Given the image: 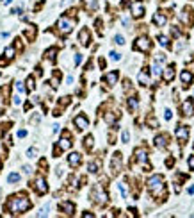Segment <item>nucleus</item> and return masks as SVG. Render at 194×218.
Wrapping results in <instances>:
<instances>
[{"label": "nucleus", "instance_id": "8", "mask_svg": "<svg viewBox=\"0 0 194 218\" xmlns=\"http://www.w3.org/2000/svg\"><path fill=\"white\" fill-rule=\"evenodd\" d=\"M175 136H176V140H178L180 143H185L187 138H189V127H187V125H180V127H176Z\"/></svg>", "mask_w": 194, "mask_h": 218}, {"label": "nucleus", "instance_id": "32", "mask_svg": "<svg viewBox=\"0 0 194 218\" xmlns=\"http://www.w3.org/2000/svg\"><path fill=\"white\" fill-rule=\"evenodd\" d=\"M116 118H118V115H114V113H107V115H105V122L111 123V125L116 122Z\"/></svg>", "mask_w": 194, "mask_h": 218}, {"label": "nucleus", "instance_id": "13", "mask_svg": "<svg viewBox=\"0 0 194 218\" xmlns=\"http://www.w3.org/2000/svg\"><path fill=\"white\" fill-rule=\"evenodd\" d=\"M182 115L184 116H193L194 115V104L191 98H187L184 104H182Z\"/></svg>", "mask_w": 194, "mask_h": 218}, {"label": "nucleus", "instance_id": "34", "mask_svg": "<svg viewBox=\"0 0 194 218\" xmlns=\"http://www.w3.org/2000/svg\"><path fill=\"white\" fill-rule=\"evenodd\" d=\"M84 147H86L87 150L93 149V136H86V138H84Z\"/></svg>", "mask_w": 194, "mask_h": 218}, {"label": "nucleus", "instance_id": "30", "mask_svg": "<svg viewBox=\"0 0 194 218\" xmlns=\"http://www.w3.org/2000/svg\"><path fill=\"white\" fill-rule=\"evenodd\" d=\"M137 106H139V102H137V98H135V97L128 98V109H130V111H135V109H137Z\"/></svg>", "mask_w": 194, "mask_h": 218}, {"label": "nucleus", "instance_id": "56", "mask_svg": "<svg viewBox=\"0 0 194 218\" xmlns=\"http://www.w3.org/2000/svg\"><path fill=\"white\" fill-rule=\"evenodd\" d=\"M12 13H16V14H21V7H16V9H14Z\"/></svg>", "mask_w": 194, "mask_h": 218}, {"label": "nucleus", "instance_id": "39", "mask_svg": "<svg viewBox=\"0 0 194 218\" xmlns=\"http://www.w3.org/2000/svg\"><path fill=\"white\" fill-rule=\"evenodd\" d=\"M48 209H50V206L46 204L45 208H41V209H39V213H37V217H46V215H48Z\"/></svg>", "mask_w": 194, "mask_h": 218}, {"label": "nucleus", "instance_id": "42", "mask_svg": "<svg viewBox=\"0 0 194 218\" xmlns=\"http://www.w3.org/2000/svg\"><path fill=\"white\" fill-rule=\"evenodd\" d=\"M36 152H37V150H36L34 147H32V149H29V150H27V157H30V159H32V157H36Z\"/></svg>", "mask_w": 194, "mask_h": 218}, {"label": "nucleus", "instance_id": "24", "mask_svg": "<svg viewBox=\"0 0 194 218\" xmlns=\"http://www.w3.org/2000/svg\"><path fill=\"white\" fill-rule=\"evenodd\" d=\"M9 91H11V86H9V84H5V86L0 88V97H2L4 102H7V98H9Z\"/></svg>", "mask_w": 194, "mask_h": 218}, {"label": "nucleus", "instance_id": "23", "mask_svg": "<svg viewBox=\"0 0 194 218\" xmlns=\"http://www.w3.org/2000/svg\"><path fill=\"white\" fill-rule=\"evenodd\" d=\"M137 79H139V84H141V86H148V82H150V73H148L146 70H143V72L139 73Z\"/></svg>", "mask_w": 194, "mask_h": 218}, {"label": "nucleus", "instance_id": "61", "mask_svg": "<svg viewBox=\"0 0 194 218\" xmlns=\"http://www.w3.org/2000/svg\"><path fill=\"white\" fill-rule=\"evenodd\" d=\"M0 168H2V163H0Z\"/></svg>", "mask_w": 194, "mask_h": 218}, {"label": "nucleus", "instance_id": "48", "mask_svg": "<svg viewBox=\"0 0 194 218\" xmlns=\"http://www.w3.org/2000/svg\"><path fill=\"white\" fill-rule=\"evenodd\" d=\"M12 104L14 106H20L21 104V97H12Z\"/></svg>", "mask_w": 194, "mask_h": 218}, {"label": "nucleus", "instance_id": "59", "mask_svg": "<svg viewBox=\"0 0 194 218\" xmlns=\"http://www.w3.org/2000/svg\"><path fill=\"white\" fill-rule=\"evenodd\" d=\"M82 217H84V218H89V217H93V213H87V211H86V213H84Z\"/></svg>", "mask_w": 194, "mask_h": 218}, {"label": "nucleus", "instance_id": "18", "mask_svg": "<svg viewBox=\"0 0 194 218\" xmlns=\"http://www.w3.org/2000/svg\"><path fill=\"white\" fill-rule=\"evenodd\" d=\"M166 21H168V16L164 14V13H155L153 14V23L157 25V27H162V25H166Z\"/></svg>", "mask_w": 194, "mask_h": 218}, {"label": "nucleus", "instance_id": "51", "mask_svg": "<svg viewBox=\"0 0 194 218\" xmlns=\"http://www.w3.org/2000/svg\"><path fill=\"white\" fill-rule=\"evenodd\" d=\"M80 63H82V55L77 54V55H75V64H80Z\"/></svg>", "mask_w": 194, "mask_h": 218}, {"label": "nucleus", "instance_id": "41", "mask_svg": "<svg viewBox=\"0 0 194 218\" xmlns=\"http://www.w3.org/2000/svg\"><path fill=\"white\" fill-rule=\"evenodd\" d=\"M114 41H116L118 45H123V43H125V38H123L121 34H116V36H114Z\"/></svg>", "mask_w": 194, "mask_h": 218}, {"label": "nucleus", "instance_id": "40", "mask_svg": "<svg viewBox=\"0 0 194 218\" xmlns=\"http://www.w3.org/2000/svg\"><path fill=\"white\" fill-rule=\"evenodd\" d=\"M119 191H121V197H123V199H127V197H128V193H127V186H125L123 183L119 184Z\"/></svg>", "mask_w": 194, "mask_h": 218}, {"label": "nucleus", "instance_id": "37", "mask_svg": "<svg viewBox=\"0 0 194 218\" xmlns=\"http://www.w3.org/2000/svg\"><path fill=\"white\" fill-rule=\"evenodd\" d=\"M34 88H36V84H34V77H29V79H27V89L32 91Z\"/></svg>", "mask_w": 194, "mask_h": 218}, {"label": "nucleus", "instance_id": "2", "mask_svg": "<svg viewBox=\"0 0 194 218\" xmlns=\"http://www.w3.org/2000/svg\"><path fill=\"white\" fill-rule=\"evenodd\" d=\"M146 186H148V191H150L153 197H162V195H164L166 186H164V179H162V175H152V177L148 179Z\"/></svg>", "mask_w": 194, "mask_h": 218}, {"label": "nucleus", "instance_id": "6", "mask_svg": "<svg viewBox=\"0 0 194 218\" xmlns=\"http://www.w3.org/2000/svg\"><path fill=\"white\" fill-rule=\"evenodd\" d=\"M150 47H152V41H150L146 36L137 38V39H135V43H134V48H135V50H139V52H148V50H150Z\"/></svg>", "mask_w": 194, "mask_h": 218}, {"label": "nucleus", "instance_id": "14", "mask_svg": "<svg viewBox=\"0 0 194 218\" xmlns=\"http://www.w3.org/2000/svg\"><path fill=\"white\" fill-rule=\"evenodd\" d=\"M78 41H80V45L87 47V45L91 43V32H89L87 29H82V30L78 32Z\"/></svg>", "mask_w": 194, "mask_h": 218}, {"label": "nucleus", "instance_id": "49", "mask_svg": "<svg viewBox=\"0 0 194 218\" xmlns=\"http://www.w3.org/2000/svg\"><path fill=\"white\" fill-rule=\"evenodd\" d=\"M171 116H173V115H171V111H169V109H166V111H164V118H166V120H171Z\"/></svg>", "mask_w": 194, "mask_h": 218}, {"label": "nucleus", "instance_id": "28", "mask_svg": "<svg viewBox=\"0 0 194 218\" xmlns=\"http://www.w3.org/2000/svg\"><path fill=\"white\" fill-rule=\"evenodd\" d=\"M98 168H100V161H91V163L87 165V170H89L91 174H96Z\"/></svg>", "mask_w": 194, "mask_h": 218}, {"label": "nucleus", "instance_id": "38", "mask_svg": "<svg viewBox=\"0 0 194 218\" xmlns=\"http://www.w3.org/2000/svg\"><path fill=\"white\" fill-rule=\"evenodd\" d=\"M128 140H130V132H128V131H123V132H121V141H123V143H128Z\"/></svg>", "mask_w": 194, "mask_h": 218}, {"label": "nucleus", "instance_id": "10", "mask_svg": "<svg viewBox=\"0 0 194 218\" xmlns=\"http://www.w3.org/2000/svg\"><path fill=\"white\" fill-rule=\"evenodd\" d=\"M61 150H68V149H71V138H70V132L68 131H64L62 132V138L59 140V145H57Z\"/></svg>", "mask_w": 194, "mask_h": 218}, {"label": "nucleus", "instance_id": "47", "mask_svg": "<svg viewBox=\"0 0 194 218\" xmlns=\"http://www.w3.org/2000/svg\"><path fill=\"white\" fill-rule=\"evenodd\" d=\"M171 34H173L175 38H178V36H180V30H178L176 27H171Z\"/></svg>", "mask_w": 194, "mask_h": 218}, {"label": "nucleus", "instance_id": "3", "mask_svg": "<svg viewBox=\"0 0 194 218\" xmlns=\"http://www.w3.org/2000/svg\"><path fill=\"white\" fill-rule=\"evenodd\" d=\"M73 25H75V20L70 18V16H61L59 21H57V29H59V32H61L62 36L70 34V32L73 30Z\"/></svg>", "mask_w": 194, "mask_h": 218}, {"label": "nucleus", "instance_id": "21", "mask_svg": "<svg viewBox=\"0 0 194 218\" xmlns=\"http://www.w3.org/2000/svg\"><path fill=\"white\" fill-rule=\"evenodd\" d=\"M180 79H182V84H184V86H189V84L193 82V73L187 72V70H184V72L180 73Z\"/></svg>", "mask_w": 194, "mask_h": 218}, {"label": "nucleus", "instance_id": "27", "mask_svg": "<svg viewBox=\"0 0 194 218\" xmlns=\"http://www.w3.org/2000/svg\"><path fill=\"white\" fill-rule=\"evenodd\" d=\"M55 54H57V47H50V48L45 52V57H46L48 61H53V59H55Z\"/></svg>", "mask_w": 194, "mask_h": 218}, {"label": "nucleus", "instance_id": "15", "mask_svg": "<svg viewBox=\"0 0 194 218\" xmlns=\"http://www.w3.org/2000/svg\"><path fill=\"white\" fill-rule=\"evenodd\" d=\"M118 77H119V73H118V70H114V72L105 73V75H103V81H105L109 86H114V84L118 82Z\"/></svg>", "mask_w": 194, "mask_h": 218}, {"label": "nucleus", "instance_id": "57", "mask_svg": "<svg viewBox=\"0 0 194 218\" xmlns=\"http://www.w3.org/2000/svg\"><path fill=\"white\" fill-rule=\"evenodd\" d=\"M52 127H53V129H52L53 132H59V125H57V123H55V125H52Z\"/></svg>", "mask_w": 194, "mask_h": 218}, {"label": "nucleus", "instance_id": "11", "mask_svg": "<svg viewBox=\"0 0 194 218\" xmlns=\"http://www.w3.org/2000/svg\"><path fill=\"white\" fill-rule=\"evenodd\" d=\"M144 14V4L143 2H134L132 4V16L134 18H141Z\"/></svg>", "mask_w": 194, "mask_h": 218}, {"label": "nucleus", "instance_id": "26", "mask_svg": "<svg viewBox=\"0 0 194 218\" xmlns=\"http://www.w3.org/2000/svg\"><path fill=\"white\" fill-rule=\"evenodd\" d=\"M4 55H5V59H4V61H5V63H9V61L14 57V47H7V48L4 50Z\"/></svg>", "mask_w": 194, "mask_h": 218}, {"label": "nucleus", "instance_id": "54", "mask_svg": "<svg viewBox=\"0 0 194 218\" xmlns=\"http://www.w3.org/2000/svg\"><path fill=\"white\" fill-rule=\"evenodd\" d=\"M96 29H98V32H102V21L100 20H96Z\"/></svg>", "mask_w": 194, "mask_h": 218}, {"label": "nucleus", "instance_id": "9", "mask_svg": "<svg viewBox=\"0 0 194 218\" xmlns=\"http://www.w3.org/2000/svg\"><path fill=\"white\" fill-rule=\"evenodd\" d=\"M34 190H36L39 195H45V193L48 191V184H46V181H45L43 177H37V179L34 181Z\"/></svg>", "mask_w": 194, "mask_h": 218}, {"label": "nucleus", "instance_id": "58", "mask_svg": "<svg viewBox=\"0 0 194 218\" xmlns=\"http://www.w3.org/2000/svg\"><path fill=\"white\" fill-rule=\"evenodd\" d=\"M23 172L25 174H30V166H23Z\"/></svg>", "mask_w": 194, "mask_h": 218}, {"label": "nucleus", "instance_id": "20", "mask_svg": "<svg viewBox=\"0 0 194 218\" xmlns=\"http://www.w3.org/2000/svg\"><path fill=\"white\" fill-rule=\"evenodd\" d=\"M155 147L157 149H166L168 147V136L166 134H159L155 138Z\"/></svg>", "mask_w": 194, "mask_h": 218}, {"label": "nucleus", "instance_id": "16", "mask_svg": "<svg viewBox=\"0 0 194 218\" xmlns=\"http://www.w3.org/2000/svg\"><path fill=\"white\" fill-rule=\"evenodd\" d=\"M80 163H82V156H80L78 152H73V154H70V156H68V165H70V166L77 168Z\"/></svg>", "mask_w": 194, "mask_h": 218}, {"label": "nucleus", "instance_id": "50", "mask_svg": "<svg viewBox=\"0 0 194 218\" xmlns=\"http://www.w3.org/2000/svg\"><path fill=\"white\" fill-rule=\"evenodd\" d=\"M25 136H27V131L25 129H20L18 131V138H25Z\"/></svg>", "mask_w": 194, "mask_h": 218}, {"label": "nucleus", "instance_id": "7", "mask_svg": "<svg viewBox=\"0 0 194 218\" xmlns=\"http://www.w3.org/2000/svg\"><path fill=\"white\" fill-rule=\"evenodd\" d=\"M73 123H75V127H77L78 131H84V129L89 127V120H87L86 115H77V116L73 118Z\"/></svg>", "mask_w": 194, "mask_h": 218}, {"label": "nucleus", "instance_id": "4", "mask_svg": "<svg viewBox=\"0 0 194 218\" xmlns=\"http://www.w3.org/2000/svg\"><path fill=\"white\" fill-rule=\"evenodd\" d=\"M91 199H93L96 204L103 206V204L107 202V193L103 191V188H102L100 184H96V186L93 188V191H91Z\"/></svg>", "mask_w": 194, "mask_h": 218}, {"label": "nucleus", "instance_id": "12", "mask_svg": "<svg viewBox=\"0 0 194 218\" xmlns=\"http://www.w3.org/2000/svg\"><path fill=\"white\" fill-rule=\"evenodd\" d=\"M59 209H61L64 215H73V213H75V204L70 202V200H64V202L59 204Z\"/></svg>", "mask_w": 194, "mask_h": 218}, {"label": "nucleus", "instance_id": "5", "mask_svg": "<svg viewBox=\"0 0 194 218\" xmlns=\"http://www.w3.org/2000/svg\"><path fill=\"white\" fill-rule=\"evenodd\" d=\"M134 156H135V161L141 163V165L144 166V170L148 172V170H150V165H146V161H148V152H146V149H143V147L135 149V150H134Z\"/></svg>", "mask_w": 194, "mask_h": 218}, {"label": "nucleus", "instance_id": "29", "mask_svg": "<svg viewBox=\"0 0 194 218\" xmlns=\"http://www.w3.org/2000/svg\"><path fill=\"white\" fill-rule=\"evenodd\" d=\"M7 183H9V184H16V183H20V174H16V172L9 174V177H7Z\"/></svg>", "mask_w": 194, "mask_h": 218}, {"label": "nucleus", "instance_id": "33", "mask_svg": "<svg viewBox=\"0 0 194 218\" xmlns=\"http://www.w3.org/2000/svg\"><path fill=\"white\" fill-rule=\"evenodd\" d=\"M146 123L150 125V129H157L159 127V122L153 118V116H150V118H146Z\"/></svg>", "mask_w": 194, "mask_h": 218}, {"label": "nucleus", "instance_id": "44", "mask_svg": "<svg viewBox=\"0 0 194 218\" xmlns=\"http://www.w3.org/2000/svg\"><path fill=\"white\" fill-rule=\"evenodd\" d=\"M70 102H71V97H62L61 98V106H68Z\"/></svg>", "mask_w": 194, "mask_h": 218}, {"label": "nucleus", "instance_id": "1", "mask_svg": "<svg viewBox=\"0 0 194 218\" xmlns=\"http://www.w3.org/2000/svg\"><path fill=\"white\" fill-rule=\"evenodd\" d=\"M5 208H7L12 215H21V213H25V211L30 209V200H29L25 195H14V197H11V199L7 200Z\"/></svg>", "mask_w": 194, "mask_h": 218}, {"label": "nucleus", "instance_id": "43", "mask_svg": "<svg viewBox=\"0 0 194 218\" xmlns=\"http://www.w3.org/2000/svg\"><path fill=\"white\" fill-rule=\"evenodd\" d=\"M111 59H112V61H119V59H121V54H118V52H111Z\"/></svg>", "mask_w": 194, "mask_h": 218}, {"label": "nucleus", "instance_id": "52", "mask_svg": "<svg viewBox=\"0 0 194 218\" xmlns=\"http://www.w3.org/2000/svg\"><path fill=\"white\" fill-rule=\"evenodd\" d=\"M157 61H159V63L166 61V55H164V54H159V55H157Z\"/></svg>", "mask_w": 194, "mask_h": 218}, {"label": "nucleus", "instance_id": "25", "mask_svg": "<svg viewBox=\"0 0 194 218\" xmlns=\"http://www.w3.org/2000/svg\"><path fill=\"white\" fill-rule=\"evenodd\" d=\"M36 32H37V30H36V25H30V27L25 30V36H27L30 41H34V39H36Z\"/></svg>", "mask_w": 194, "mask_h": 218}, {"label": "nucleus", "instance_id": "19", "mask_svg": "<svg viewBox=\"0 0 194 218\" xmlns=\"http://www.w3.org/2000/svg\"><path fill=\"white\" fill-rule=\"evenodd\" d=\"M162 79L166 81V82H171L173 79H175V66L171 64V66H168L164 72H162Z\"/></svg>", "mask_w": 194, "mask_h": 218}, {"label": "nucleus", "instance_id": "22", "mask_svg": "<svg viewBox=\"0 0 194 218\" xmlns=\"http://www.w3.org/2000/svg\"><path fill=\"white\" fill-rule=\"evenodd\" d=\"M180 18H182L184 23L191 25V21H193V11H191V9H184V13L180 14Z\"/></svg>", "mask_w": 194, "mask_h": 218}, {"label": "nucleus", "instance_id": "53", "mask_svg": "<svg viewBox=\"0 0 194 218\" xmlns=\"http://www.w3.org/2000/svg\"><path fill=\"white\" fill-rule=\"evenodd\" d=\"M16 89H18V91H25V88H23L21 82H16Z\"/></svg>", "mask_w": 194, "mask_h": 218}, {"label": "nucleus", "instance_id": "45", "mask_svg": "<svg viewBox=\"0 0 194 218\" xmlns=\"http://www.w3.org/2000/svg\"><path fill=\"white\" fill-rule=\"evenodd\" d=\"M7 129H9V123H4V125H0V136H4V134L7 132Z\"/></svg>", "mask_w": 194, "mask_h": 218}, {"label": "nucleus", "instance_id": "36", "mask_svg": "<svg viewBox=\"0 0 194 218\" xmlns=\"http://www.w3.org/2000/svg\"><path fill=\"white\" fill-rule=\"evenodd\" d=\"M152 72H153L155 75H160V73H162V70H160V64H159V61H155V63H153V70H152Z\"/></svg>", "mask_w": 194, "mask_h": 218}, {"label": "nucleus", "instance_id": "35", "mask_svg": "<svg viewBox=\"0 0 194 218\" xmlns=\"http://www.w3.org/2000/svg\"><path fill=\"white\" fill-rule=\"evenodd\" d=\"M96 5H98V4H96V0H86V7H87V9L94 11V9H96Z\"/></svg>", "mask_w": 194, "mask_h": 218}, {"label": "nucleus", "instance_id": "31", "mask_svg": "<svg viewBox=\"0 0 194 218\" xmlns=\"http://www.w3.org/2000/svg\"><path fill=\"white\" fill-rule=\"evenodd\" d=\"M157 39H159V43H160V47H164V48H169V39H168L166 36H162V34H160V36H159Z\"/></svg>", "mask_w": 194, "mask_h": 218}, {"label": "nucleus", "instance_id": "55", "mask_svg": "<svg viewBox=\"0 0 194 218\" xmlns=\"http://www.w3.org/2000/svg\"><path fill=\"white\" fill-rule=\"evenodd\" d=\"M73 82V77L71 75H68V79H66V84H71Z\"/></svg>", "mask_w": 194, "mask_h": 218}, {"label": "nucleus", "instance_id": "46", "mask_svg": "<svg viewBox=\"0 0 194 218\" xmlns=\"http://www.w3.org/2000/svg\"><path fill=\"white\" fill-rule=\"evenodd\" d=\"M187 165H189V168H191V170H194V156H191V157L187 159Z\"/></svg>", "mask_w": 194, "mask_h": 218}, {"label": "nucleus", "instance_id": "17", "mask_svg": "<svg viewBox=\"0 0 194 218\" xmlns=\"http://www.w3.org/2000/svg\"><path fill=\"white\" fill-rule=\"evenodd\" d=\"M111 168H112V172H114V174H118V172L121 170V154H119V152H116V154L112 156Z\"/></svg>", "mask_w": 194, "mask_h": 218}, {"label": "nucleus", "instance_id": "60", "mask_svg": "<svg viewBox=\"0 0 194 218\" xmlns=\"http://www.w3.org/2000/svg\"><path fill=\"white\" fill-rule=\"evenodd\" d=\"M189 193H191V195L194 193V186H191V188H189Z\"/></svg>", "mask_w": 194, "mask_h": 218}]
</instances>
